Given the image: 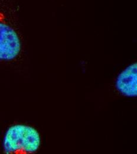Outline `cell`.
Wrapping results in <instances>:
<instances>
[{"label": "cell", "mask_w": 137, "mask_h": 154, "mask_svg": "<svg viewBox=\"0 0 137 154\" xmlns=\"http://www.w3.org/2000/svg\"><path fill=\"white\" fill-rule=\"evenodd\" d=\"M41 145V137L33 127L17 124L8 128L2 140V150L7 154H34Z\"/></svg>", "instance_id": "obj_1"}, {"label": "cell", "mask_w": 137, "mask_h": 154, "mask_svg": "<svg viewBox=\"0 0 137 154\" xmlns=\"http://www.w3.org/2000/svg\"><path fill=\"white\" fill-rule=\"evenodd\" d=\"M21 48L18 33L0 8V60L10 61L16 59L20 55Z\"/></svg>", "instance_id": "obj_2"}, {"label": "cell", "mask_w": 137, "mask_h": 154, "mask_svg": "<svg viewBox=\"0 0 137 154\" xmlns=\"http://www.w3.org/2000/svg\"><path fill=\"white\" fill-rule=\"evenodd\" d=\"M116 88L125 96H137V62L129 65L119 74L116 80Z\"/></svg>", "instance_id": "obj_3"}]
</instances>
